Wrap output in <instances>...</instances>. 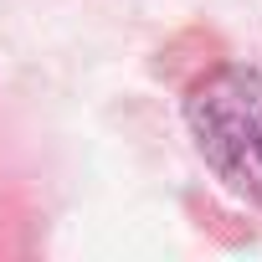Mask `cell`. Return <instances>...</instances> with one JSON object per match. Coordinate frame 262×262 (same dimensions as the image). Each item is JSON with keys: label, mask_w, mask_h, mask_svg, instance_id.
I'll use <instances>...</instances> for the list:
<instances>
[{"label": "cell", "mask_w": 262, "mask_h": 262, "mask_svg": "<svg viewBox=\"0 0 262 262\" xmlns=\"http://www.w3.org/2000/svg\"><path fill=\"white\" fill-rule=\"evenodd\" d=\"M185 123L226 190L262 211V67L226 62L206 72L185 98Z\"/></svg>", "instance_id": "1"}]
</instances>
